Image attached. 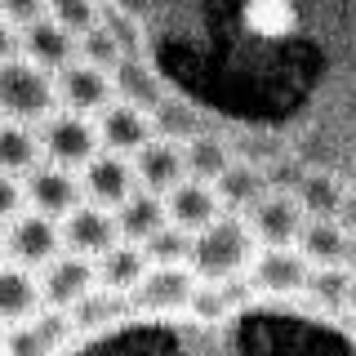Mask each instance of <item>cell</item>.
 <instances>
[{
  "mask_svg": "<svg viewBox=\"0 0 356 356\" xmlns=\"http://www.w3.org/2000/svg\"><path fill=\"white\" fill-rule=\"evenodd\" d=\"M94 129H98V147H103V152H116V156H134L143 143L156 138L147 111L134 107V103H120V98H111V103L98 111Z\"/></svg>",
  "mask_w": 356,
  "mask_h": 356,
  "instance_id": "obj_11",
  "label": "cell"
},
{
  "mask_svg": "<svg viewBox=\"0 0 356 356\" xmlns=\"http://www.w3.org/2000/svg\"><path fill=\"white\" fill-rule=\"evenodd\" d=\"M307 259L298 250H259L250 263V285L263 294H298L307 285Z\"/></svg>",
  "mask_w": 356,
  "mask_h": 356,
  "instance_id": "obj_18",
  "label": "cell"
},
{
  "mask_svg": "<svg viewBox=\"0 0 356 356\" xmlns=\"http://www.w3.org/2000/svg\"><path fill=\"white\" fill-rule=\"evenodd\" d=\"M254 254H259V245H254L245 218L241 214H218L205 232L192 236V259H187V267L196 272V281L222 285V281H236L241 272H250Z\"/></svg>",
  "mask_w": 356,
  "mask_h": 356,
  "instance_id": "obj_1",
  "label": "cell"
},
{
  "mask_svg": "<svg viewBox=\"0 0 356 356\" xmlns=\"http://www.w3.org/2000/svg\"><path fill=\"white\" fill-rule=\"evenodd\" d=\"M0 18L9 27H27V22L44 18V0H0Z\"/></svg>",
  "mask_w": 356,
  "mask_h": 356,
  "instance_id": "obj_31",
  "label": "cell"
},
{
  "mask_svg": "<svg viewBox=\"0 0 356 356\" xmlns=\"http://www.w3.org/2000/svg\"><path fill=\"white\" fill-rule=\"evenodd\" d=\"M18 49H22V58L36 63L40 72L58 76L63 67L76 58V36L63 31L54 18H36V22H27V27L18 31Z\"/></svg>",
  "mask_w": 356,
  "mask_h": 356,
  "instance_id": "obj_17",
  "label": "cell"
},
{
  "mask_svg": "<svg viewBox=\"0 0 356 356\" xmlns=\"http://www.w3.org/2000/svg\"><path fill=\"white\" fill-rule=\"evenodd\" d=\"M36 285H40V307L72 312L98 281H94V263L89 259H81V254H58V259H49L40 267Z\"/></svg>",
  "mask_w": 356,
  "mask_h": 356,
  "instance_id": "obj_6",
  "label": "cell"
},
{
  "mask_svg": "<svg viewBox=\"0 0 356 356\" xmlns=\"http://www.w3.org/2000/svg\"><path fill=\"white\" fill-rule=\"evenodd\" d=\"M67 339H72V321H67V312L40 307L36 316L18 321V325H9L5 334H0V352H5V356H54Z\"/></svg>",
  "mask_w": 356,
  "mask_h": 356,
  "instance_id": "obj_10",
  "label": "cell"
},
{
  "mask_svg": "<svg viewBox=\"0 0 356 356\" xmlns=\"http://www.w3.org/2000/svg\"><path fill=\"white\" fill-rule=\"evenodd\" d=\"M196 294L192 267H147L143 281L129 289V303L143 312H183Z\"/></svg>",
  "mask_w": 356,
  "mask_h": 356,
  "instance_id": "obj_12",
  "label": "cell"
},
{
  "mask_svg": "<svg viewBox=\"0 0 356 356\" xmlns=\"http://www.w3.org/2000/svg\"><path fill=\"white\" fill-rule=\"evenodd\" d=\"M40 156L49 165H63V170H85L98 152V129L89 116H76V111H54V116L40 120Z\"/></svg>",
  "mask_w": 356,
  "mask_h": 356,
  "instance_id": "obj_3",
  "label": "cell"
},
{
  "mask_svg": "<svg viewBox=\"0 0 356 356\" xmlns=\"http://www.w3.org/2000/svg\"><path fill=\"white\" fill-rule=\"evenodd\" d=\"M22 214V183L9 174H0V222L18 218Z\"/></svg>",
  "mask_w": 356,
  "mask_h": 356,
  "instance_id": "obj_32",
  "label": "cell"
},
{
  "mask_svg": "<svg viewBox=\"0 0 356 356\" xmlns=\"http://www.w3.org/2000/svg\"><path fill=\"white\" fill-rule=\"evenodd\" d=\"M22 200L31 205V214H44V218H67L76 205H81V174L63 170V165H36L22 183Z\"/></svg>",
  "mask_w": 356,
  "mask_h": 356,
  "instance_id": "obj_7",
  "label": "cell"
},
{
  "mask_svg": "<svg viewBox=\"0 0 356 356\" xmlns=\"http://www.w3.org/2000/svg\"><path fill=\"white\" fill-rule=\"evenodd\" d=\"M58 236L67 245V254H81V259L94 263L120 241V232H116V214H111V209H98V205H89V200H81V205L58 222Z\"/></svg>",
  "mask_w": 356,
  "mask_h": 356,
  "instance_id": "obj_8",
  "label": "cell"
},
{
  "mask_svg": "<svg viewBox=\"0 0 356 356\" xmlns=\"http://www.w3.org/2000/svg\"><path fill=\"white\" fill-rule=\"evenodd\" d=\"M143 272H147V259H143V250L129 245V241H116L103 259H94V281H98V289H107V294H129V289L143 281Z\"/></svg>",
  "mask_w": 356,
  "mask_h": 356,
  "instance_id": "obj_22",
  "label": "cell"
},
{
  "mask_svg": "<svg viewBox=\"0 0 356 356\" xmlns=\"http://www.w3.org/2000/svg\"><path fill=\"white\" fill-rule=\"evenodd\" d=\"M5 254L9 263L27 267V272H36L44 267L49 259H58L63 254V236H58V222L44 218V214H18L9 218V232H5Z\"/></svg>",
  "mask_w": 356,
  "mask_h": 356,
  "instance_id": "obj_5",
  "label": "cell"
},
{
  "mask_svg": "<svg viewBox=\"0 0 356 356\" xmlns=\"http://www.w3.org/2000/svg\"><path fill=\"white\" fill-rule=\"evenodd\" d=\"M18 58V27H9L5 18H0V63Z\"/></svg>",
  "mask_w": 356,
  "mask_h": 356,
  "instance_id": "obj_33",
  "label": "cell"
},
{
  "mask_svg": "<svg viewBox=\"0 0 356 356\" xmlns=\"http://www.w3.org/2000/svg\"><path fill=\"white\" fill-rule=\"evenodd\" d=\"M227 165H232L227 147H222L218 138H209V134H192V138L183 143V170H187V178H196V183H214Z\"/></svg>",
  "mask_w": 356,
  "mask_h": 356,
  "instance_id": "obj_25",
  "label": "cell"
},
{
  "mask_svg": "<svg viewBox=\"0 0 356 356\" xmlns=\"http://www.w3.org/2000/svg\"><path fill=\"white\" fill-rule=\"evenodd\" d=\"M0 263H5V232H0Z\"/></svg>",
  "mask_w": 356,
  "mask_h": 356,
  "instance_id": "obj_35",
  "label": "cell"
},
{
  "mask_svg": "<svg viewBox=\"0 0 356 356\" xmlns=\"http://www.w3.org/2000/svg\"><path fill=\"white\" fill-rule=\"evenodd\" d=\"M241 218H245V227H250L254 245H263V250H294L298 232H303V222H307L298 196H289V192H263Z\"/></svg>",
  "mask_w": 356,
  "mask_h": 356,
  "instance_id": "obj_4",
  "label": "cell"
},
{
  "mask_svg": "<svg viewBox=\"0 0 356 356\" xmlns=\"http://www.w3.org/2000/svg\"><path fill=\"white\" fill-rule=\"evenodd\" d=\"M348 285H352L348 267H312L303 289H312L321 303H348Z\"/></svg>",
  "mask_w": 356,
  "mask_h": 356,
  "instance_id": "obj_30",
  "label": "cell"
},
{
  "mask_svg": "<svg viewBox=\"0 0 356 356\" xmlns=\"http://www.w3.org/2000/svg\"><path fill=\"white\" fill-rule=\"evenodd\" d=\"M294 196H298V205H303V214H312V218H334V209H339V183L325 178V174L303 178Z\"/></svg>",
  "mask_w": 356,
  "mask_h": 356,
  "instance_id": "obj_28",
  "label": "cell"
},
{
  "mask_svg": "<svg viewBox=\"0 0 356 356\" xmlns=\"http://www.w3.org/2000/svg\"><path fill=\"white\" fill-rule=\"evenodd\" d=\"M138 250H143V259H147V267H187V259H192V236L165 222V227L156 232V236H147Z\"/></svg>",
  "mask_w": 356,
  "mask_h": 356,
  "instance_id": "obj_26",
  "label": "cell"
},
{
  "mask_svg": "<svg viewBox=\"0 0 356 356\" xmlns=\"http://www.w3.org/2000/svg\"><path fill=\"white\" fill-rule=\"evenodd\" d=\"M165 218H170V227L187 232V236H196V232H205L209 222L222 214L218 196L209 183H196V178H183V183L174 187V192H165Z\"/></svg>",
  "mask_w": 356,
  "mask_h": 356,
  "instance_id": "obj_15",
  "label": "cell"
},
{
  "mask_svg": "<svg viewBox=\"0 0 356 356\" xmlns=\"http://www.w3.org/2000/svg\"><path fill=\"white\" fill-rule=\"evenodd\" d=\"M76 58L89 63V67H98V72H116V63L125 58V49H120V40L98 22V27H89V31L76 36Z\"/></svg>",
  "mask_w": 356,
  "mask_h": 356,
  "instance_id": "obj_27",
  "label": "cell"
},
{
  "mask_svg": "<svg viewBox=\"0 0 356 356\" xmlns=\"http://www.w3.org/2000/svg\"><path fill=\"white\" fill-rule=\"evenodd\" d=\"M54 94H58L63 111H76V116H98V111L116 98V89H111V72H98V67L72 58L58 76H54Z\"/></svg>",
  "mask_w": 356,
  "mask_h": 356,
  "instance_id": "obj_9",
  "label": "cell"
},
{
  "mask_svg": "<svg viewBox=\"0 0 356 356\" xmlns=\"http://www.w3.org/2000/svg\"><path fill=\"white\" fill-rule=\"evenodd\" d=\"M134 192H138L134 165L125 161V156H116V152H98L94 161L85 165V174H81V196H89V205H98V209L125 205Z\"/></svg>",
  "mask_w": 356,
  "mask_h": 356,
  "instance_id": "obj_13",
  "label": "cell"
},
{
  "mask_svg": "<svg viewBox=\"0 0 356 356\" xmlns=\"http://www.w3.org/2000/svg\"><path fill=\"white\" fill-rule=\"evenodd\" d=\"M58 111V94H54V76L40 72L36 63L18 58L0 63V116L18 120V125H40L44 116Z\"/></svg>",
  "mask_w": 356,
  "mask_h": 356,
  "instance_id": "obj_2",
  "label": "cell"
},
{
  "mask_svg": "<svg viewBox=\"0 0 356 356\" xmlns=\"http://www.w3.org/2000/svg\"><path fill=\"white\" fill-rule=\"evenodd\" d=\"M40 165V138L31 125H18V120H0V174L18 178L31 174Z\"/></svg>",
  "mask_w": 356,
  "mask_h": 356,
  "instance_id": "obj_24",
  "label": "cell"
},
{
  "mask_svg": "<svg viewBox=\"0 0 356 356\" xmlns=\"http://www.w3.org/2000/svg\"><path fill=\"white\" fill-rule=\"evenodd\" d=\"M44 18H54L72 36H81V31L98 27V0H44Z\"/></svg>",
  "mask_w": 356,
  "mask_h": 356,
  "instance_id": "obj_29",
  "label": "cell"
},
{
  "mask_svg": "<svg viewBox=\"0 0 356 356\" xmlns=\"http://www.w3.org/2000/svg\"><path fill=\"white\" fill-rule=\"evenodd\" d=\"M236 18H241L245 36H254L263 44L294 40L298 27H303V14H298L294 0H241Z\"/></svg>",
  "mask_w": 356,
  "mask_h": 356,
  "instance_id": "obj_16",
  "label": "cell"
},
{
  "mask_svg": "<svg viewBox=\"0 0 356 356\" xmlns=\"http://www.w3.org/2000/svg\"><path fill=\"white\" fill-rule=\"evenodd\" d=\"M209 187H214L218 205L227 209V214H245L263 192H272V187H267V174L259 170V165H250V161H232Z\"/></svg>",
  "mask_w": 356,
  "mask_h": 356,
  "instance_id": "obj_21",
  "label": "cell"
},
{
  "mask_svg": "<svg viewBox=\"0 0 356 356\" xmlns=\"http://www.w3.org/2000/svg\"><path fill=\"white\" fill-rule=\"evenodd\" d=\"M129 165H134V183H138V192H152V196L174 192V187L187 178V170H183V147H178L174 138L143 143V147L134 152Z\"/></svg>",
  "mask_w": 356,
  "mask_h": 356,
  "instance_id": "obj_14",
  "label": "cell"
},
{
  "mask_svg": "<svg viewBox=\"0 0 356 356\" xmlns=\"http://www.w3.org/2000/svg\"><path fill=\"white\" fill-rule=\"evenodd\" d=\"M348 307L356 312V276H352V285H348Z\"/></svg>",
  "mask_w": 356,
  "mask_h": 356,
  "instance_id": "obj_34",
  "label": "cell"
},
{
  "mask_svg": "<svg viewBox=\"0 0 356 356\" xmlns=\"http://www.w3.org/2000/svg\"><path fill=\"white\" fill-rule=\"evenodd\" d=\"M111 214H116L120 241H129V245H143L147 236H156V232L170 222V218H165V200L152 196V192H134L125 205H116Z\"/></svg>",
  "mask_w": 356,
  "mask_h": 356,
  "instance_id": "obj_23",
  "label": "cell"
},
{
  "mask_svg": "<svg viewBox=\"0 0 356 356\" xmlns=\"http://www.w3.org/2000/svg\"><path fill=\"white\" fill-rule=\"evenodd\" d=\"M294 245H298V254L307 259V267H348L352 236L334 218H307Z\"/></svg>",
  "mask_w": 356,
  "mask_h": 356,
  "instance_id": "obj_19",
  "label": "cell"
},
{
  "mask_svg": "<svg viewBox=\"0 0 356 356\" xmlns=\"http://www.w3.org/2000/svg\"><path fill=\"white\" fill-rule=\"evenodd\" d=\"M40 312V285H36V272L18 263H0V325H18V321L36 316Z\"/></svg>",
  "mask_w": 356,
  "mask_h": 356,
  "instance_id": "obj_20",
  "label": "cell"
}]
</instances>
